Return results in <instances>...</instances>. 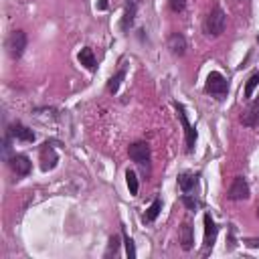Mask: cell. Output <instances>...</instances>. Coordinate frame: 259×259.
<instances>
[{
    "label": "cell",
    "mask_w": 259,
    "mask_h": 259,
    "mask_svg": "<svg viewBox=\"0 0 259 259\" xmlns=\"http://www.w3.org/2000/svg\"><path fill=\"white\" fill-rule=\"evenodd\" d=\"M168 4H170V10H174V12L184 10V0H168Z\"/></svg>",
    "instance_id": "24"
},
{
    "label": "cell",
    "mask_w": 259,
    "mask_h": 259,
    "mask_svg": "<svg viewBox=\"0 0 259 259\" xmlns=\"http://www.w3.org/2000/svg\"><path fill=\"white\" fill-rule=\"evenodd\" d=\"M214 239H217V225L212 221V217L206 212L204 214V247H212L214 245Z\"/></svg>",
    "instance_id": "13"
},
{
    "label": "cell",
    "mask_w": 259,
    "mask_h": 259,
    "mask_svg": "<svg viewBox=\"0 0 259 259\" xmlns=\"http://www.w3.org/2000/svg\"><path fill=\"white\" fill-rule=\"evenodd\" d=\"M8 166L12 168V172L16 176H26L30 172V160L24 154H12L8 158Z\"/></svg>",
    "instance_id": "7"
},
{
    "label": "cell",
    "mask_w": 259,
    "mask_h": 259,
    "mask_svg": "<svg viewBox=\"0 0 259 259\" xmlns=\"http://www.w3.org/2000/svg\"><path fill=\"white\" fill-rule=\"evenodd\" d=\"M99 8H105V0H99Z\"/></svg>",
    "instance_id": "26"
},
{
    "label": "cell",
    "mask_w": 259,
    "mask_h": 259,
    "mask_svg": "<svg viewBox=\"0 0 259 259\" xmlns=\"http://www.w3.org/2000/svg\"><path fill=\"white\" fill-rule=\"evenodd\" d=\"M57 160H59V156H57V152H55V148L49 144V142H45L42 144V148H40V166H42V170L47 172V170H53L55 166H57Z\"/></svg>",
    "instance_id": "8"
},
{
    "label": "cell",
    "mask_w": 259,
    "mask_h": 259,
    "mask_svg": "<svg viewBox=\"0 0 259 259\" xmlns=\"http://www.w3.org/2000/svg\"><path fill=\"white\" fill-rule=\"evenodd\" d=\"M257 217H259V206H257Z\"/></svg>",
    "instance_id": "27"
},
{
    "label": "cell",
    "mask_w": 259,
    "mask_h": 259,
    "mask_svg": "<svg viewBox=\"0 0 259 259\" xmlns=\"http://www.w3.org/2000/svg\"><path fill=\"white\" fill-rule=\"evenodd\" d=\"M168 49H170L172 55L182 57V55L186 53V38H184L180 32H172V34L168 36Z\"/></svg>",
    "instance_id": "10"
},
{
    "label": "cell",
    "mask_w": 259,
    "mask_h": 259,
    "mask_svg": "<svg viewBox=\"0 0 259 259\" xmlns=\"http://www.w3.org/2000/svg\"><path fill=\"white\" fill-rule=\"evenodd\" d=\"M127 154H130V158H132L138 166H142L144 170L150 168V146H148L146 142H136V144H132L130 150H127Z\"/></svg>",
    "instance_id": "3"
},
{
    "label": "cell",
    "mask_w": 259,
    "mask_h": 259,
    "mask_svg": "<svg viewBox=\"0 0 259 259\" xmlns=\"http://www.w3.org/2000/svg\"><path fill=\"white\" fill-rule=\"evenodd\" d=\"M245 245H247V247H259V239H247Z\"/></svg>",
    "instance_id": "25"
},
{
    "label": "cell",
    "mask_w": 259,
    "mask_h": 259,
    "mask_svg": "<svg viewBox=\"0 0 259 259\" xmlns=\"http://www.w3.org/2000/svg\"><path fill=\"white\" fill-rule=\"evenodd\" d=\"M123 77H125V69L121 67V69H119V71L109 79V83H107V91H109V93H117V89H119V85H121Z\"/></svg>",
    "instance_id": "18"
},
{
    "label": "cell",
    "mask_w": 259,
    "mask_h": 259,
    "mask_svg": "<svg viewBox=\"0 0 259 259\" xmlns=\"http://www.w3.org/2000/svg\"><path fill=\"white\" fill-rule=\"evenodd\" d=\"M180 245L184 251H190L194 245V233H192L190 223H182V227H180Z\"/></svg>",
    "instance_id": "14"
},
{
    "label": "cell",
    "mask_w": 259,
    "mask_h": 259,
    "mask_svg": "<svg viewBox=\"0 0 259 259\" xmlns=\"http://www.w3.org/2000/svg\"><path fill=\"white\" fill-rule=\"evenodd\" d=\"M225 24H227V16H225L223 8H221V6H214V8L206 14V18H204V22H202V30H204V34H208V36H219V34H223Z\"/></svg>",
    "instance_id": "1"
},
{
    "label": "cell",
    "mask_w": 259,
    "mask_h": 259,
    "mask_svg": "<svg viewBox=\"0 0 259 259\" xmlns=\"http://www.w3.org/2000/svg\"><path fill=\"white\" fill-rule=\"evenodd\" d=\"M138 4H140V0H125V10H123V18H121V30H130L132 28V24L136 20Z\"/></svg>",
    "instance_id": "9"
},
{
    "label": "cell",
    "mask_w": 259,
    "mask_h": 259,
    "mask_svg": "<svg viewBox=\"0 0 259 259\" xmlns=\"http://www.w3.org/2000/svg\"><path fill=\"white\" fill-rule=\"evenodd\" d=\"M176 111H178V119H180V123H182V127H184L186 150L190 152V150L194 148V144H196V130L190 125V121H188V117H186V111H184V107H182L180 103H176Z\"/></svg>",
    "instance_id": "5"
},
{
    "label": "cell",
    "mask_w": 259,
    "mask_h": 259,
    "mask_svg": "<svg viewBox=\"0 0 259 259\" xmlns=\"http://www.w3.org/2000/svg\"><path fill=\"white\" fill-rule=\"evenodd\" d=\"M241 123L249 125V127H257L259 125V101H253L249 105V109L241 115Z\"/></svg>",
    "instance_id": "12"
},
{
    "label": "cell",
    "mask_w": 259,
    "mask_h": 259,
    "mask_svg": "<svg viewBox=\"0 0 259 259\" xmlns=\"http://www.w3.org/2000/svg\"><path fill=\"white\" fill-rule=\"evenodd\" d=\"M257 85H259V73H253V75L247 79V85H245V97H251Z\"/></svg>",
    "instance_id": "20"
},
{
    "label": "cell",
    "mask_w": 259,
    "mask_h": 259,
    "mask_svg": "<svg viewBox=\"0 0 259 259\" xmlns=\"http://www.w3.org/2000/svg\"><path fill=\"white\" fill-rule=\"evenodd\" d=\"M196 182H198V178L194 174H190V172H182L178 176V186L182 188V192H190L196 186Z\"/></svg>",
    "instance_id": "15"
},
{
    "label": "cell",
    "mask_w": 259,
    "mask_h": 259,
    "mask_svg": "<svg viewBox=\"0 0 259 259\" xmlns=\"http://www.w3.org/2000/svg\"><path fill=\"white\" fill-rule=\"evenodd\" d=\"M227 89H229V83H227V79H225L221 73H217V71L208 73L206 83H204V91H206V93H212V95H225Z\"/></svg>",
    "instance_id": "4"
},
{
    "label": "cell",
    "mask_w": 259,
    "mask_h": 259,
    "mask_svg": "<svg viewBox=\"0 0 259 259\" xmlns=\"http://www.w3.org/2000/svg\"><path fill=\"white\" fill-rule=\"evenodd\" d=\"M125 182H127L130 194H138L140 184H138V176H136V172H134V170H127V172H125Z\"/></svg>",
    "instance_id": "19"
},
{
    "label": "cell",
    "mask_w": 259,
    "mask_h": 259,
    "mask_svg": "<svg viewBox=\"0 0 259 259\" xmlns=\"http://www.w3.org/2000/svg\"><path fill=\"white\" fill-rule=\"evenodd\" d=\"M257 42H259V36H257Z\"/></svg>",
    "instance_id": "28"
},
{
    "label": "cell",
    "mask_w": 259,
    "mask_h": 259,
    "mask_svg": "<svg viewBox=\"0 0 259 259\" xmlns=\"http://www.w3.org/2000/svg\"><path fill=\"white\" fill-rule=\"evenodd\" d=\"M182 202H184V204H186L190 210H194V208L198 206V200H196V198H192L190 194H184V196H182Z\"/></svg>",
    "instance_id": "22"
},
{
    "label": "cell",
    "mask_w": 259,
    "mask_h": 259,
    "mask_svg": "<svg viewBox=\"0 0 259 259\" xmlns=\"http://www.w3.org/2000/svg\"><path fill=\"white\" fill-rule=\"evenodd\" d=\"M117 251H119V237L113 235V237L109 239V249H107L105 255H107V257H109V255H117Z\"/></svg>",
    "instance_id": "21"
},
{
    "label": "cell",
    "mask_w": 259,
    "mask_h": 259,
    "mask_svg": "<svg viewBox=\"0 0 259 259\" xmlns=\"http://www.w3.org/2000/svg\"><path fill=\"white\" fill-rule=\"evenodd\" d=\"M160 210H162V200L156 198V200L148 206V210H146V214H144V223H152V221H156V217L160 214Z\"/></svg>",
    "instance_id": "17"
},
{
    "label": "cell",
    "mask_w": 259,
    "mask_h": 259,
    "mask_svg": "<svg viewBox=\"0 0 259 259\" xmlns=\"http://www.w3.org/2000/svg\"><path fill=\"white\" fill-rule=\"evenodd\" d=\"M10 136H14L20 142H34V132L30 127H26L24 123H20V121L10 125Z\"/></svg>",
    "instance_id": "11"
},
{
    "label": "cell",
    "mask_w": 259,
    "mask_h": 259,
    "mask_svg": "<svg viewBox=\"0 0 259 259\" xmlns=\"http://www.w3.org/2000/svg\"><path fill=\"white\" fill-rule=\"evenodd\" d=\"M79 63L81 65H85L89 71H95V67H97V63H95V57H93V51L89 49V47H85V49H81V53H79Z\"/></svg>",
    "instance_id": "16"
},
{
    "label": "cell",
    "mask_w": 259,
    "mask_h": 259,
    "mask_svg": "<svg viewBox=\"0 0 259 259\" xmlns=\"http://www.w3.org/2000/svg\"><path fill=\"white\" fill-rule=\"evenodd\" d=\"M125 251H127V257L134 259L136 257V247H134V241L130 237H125Z\"/></svg>",
    "instance_id": "23"
},
{
    "label": "cell",
    "mask_w": 259,
    "mask_h": 259,
    "mask_svg": "<svg viewBox=\"0 0 259 259\" xmlns=\"http://www.w3.org/2000/svg\"><path fill=\"white\" fill-rule=\"evenodd\" d=\"M24 49H26V34H24V30H12L8 34V38H6V51H8V55L12 59H18V57H22Z\"/></svg>",
    "instance_id": "2"
},
{
    "label": "cell",
    "mask_w": 259,
    "mask_h": 259,
    "mask_svg": "<svg viewBox=\"0 0 259 259\" xmlns=\"http://www.w3.org/2000/svg\"><path fill=\"white\" fill-rule=\"evenodd\" d=\"M227 196H229L231 200H245V198H249V184H247V180H245L243 176H237V178L233 180V184H231Z\"/></svg>",
    "instance_id": "6"
}]
</instances>
